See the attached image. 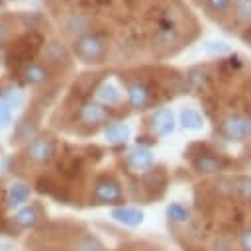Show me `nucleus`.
Listing matches in <instances>:
<instances>
[{
  "label": "nucleus",
  "mask_w": 251,
  "mask_h": 251,
  "mask_svg": "<svg viewBox=\"0 0 251 251\" xmlns=\"http://www.w3.org/2000/svg\"><path fill=\"white\" fill-rule=\"evenodd\" d=\"M110 218L127 227H137L143 224V212L135 206H116V208H112Z\"/></svg>",
  "instance_id": "nucleus-9"
},
{
  "label": "nucleus",
  "mask_w": 251,
  "mask_h": 251,
  "mask_svg": "<svg viewBox=\"0 0 251 251\" xmlns=\"http://www.w3.org/2000/svg\"><path fill=\"white\" fill-rule=\"evenodd\" d=\"M78 120L84 124V126H100L108 120V110L100 104V102H84L78 110Z\"/></svg>",
  "instance_id": "nucleus-6"
},
{
  "label": "nucleus",
  "mask_w": 251,
  "mask_h": 251,
  "mask_svg": "<svg viewBox=\"0 0 251 251\" xmlns=\"http://www.w3.org/2000/svg\"><path fill=\"white\" fill-rule=\"evenodd\" d=\"M127 135H129V127H127L126 124H122V122L110 124V126L104 129V137L108 139V143H114V145L124 143V141L127 139Z\"/></svg>",
  "instance_id": "nucleus-19"
},
{
  "label": "nucleus",
  "mask_w": 251,
  "mask_h": 251,
  "mask_svg": "<svg viewBox=\"0 0 251 251\" xmlns=\"http://www.w3.org/2000/svg\"><path fill=\"white\" fill-rule=\"evenodd\" d=\"M153 100V94H151V88L145 84V82H131L127 86V102L133 110H145Z\"/></svg>",
  "instance_id": "nucleus-8"
},
{
  "label": "nucleus",
  "mask_w": 251,
  "mask_h": 251,
  "mask_svg": "<svg viewBox=\"0 0 251 251\" xmlns=\"http://www.w3.org/2000/svg\"><path fill=\"white\" fill-rule=\"evenodd\" d=\"M192 169L198 175H216L224 169V163L220 157L210 155V153H200L194 161H192Z\"/></svg>",
  "instance_id": "nucleus-13"
},
{
  "label": "nucleus",
  "mask_w": 251,
  "mask_h": 251,
  "mask_svg": "<svg viewBox=\"0 0 251 251\" xmlns=\"http://www.w3.org/2000/svg\"><path fill=\"white\" fill-rule=\"evenodd\" d=\"M25 155L35 165H47L55 157V141L49 135H35L25 147Z\"/></svg>",
  "instance_id": "nucleus-4"
},
{
  "label": "nucleus",
  "mask_w": 251,
  "mask_h": 251,
  "mask_svg": "<svg viewBox=\"0 0 251 251\" xmlns=\"http://www.w3.org/2000/svg\"><path fill=\"white\" fill-rule=\"evenodd\" d=\"M220 131L229 141H243L251 137V118L243 114H229L222 120Z\"/></svg>",
  "instance_id": "nucleus-3"
},
{
  "label": "nucleus",
  "mask_w": 251,
  "mask_h": 251,
  "mask_svg": "<svg viewBox=\"0 0 251 251\" xmlns=\"http://www.w3.org/2000/svg\"><path fill=\"white\" fill-rule=\"evenodd\" d=\"M29 196H31V188H29V184H25V182H14L12 186H10V190H8V196H6V202H8V206H22V204H25L27 200H29Z\"/></svg>",
  "instance_id": "nucleus-16"
},
{
  "label": "nucleus",
  "mask_w": 251,
  "mask_h": 251,
  "mask_svg": "<svg viewBox=\"0 0 251 251\" xmlns=\"http://www.w3.org/2000/svg\"><path fill=\"white\" fill-rule=\"evenodd\" d=\"M178 118H180V126L186 129H202L204 127V118L196 108H182Z\"/></svg>",
  "instance_id": "nucleus-18"
},
{
  "label": "nucleus",
  "mask_w": 251,
  "mask_h": 251,
  "mask_svg": "<svg viewBox=\"0 0 251 251\" xmlns=\"http://www.w3.org/2000/svg\"><path fill=\"white\" fill-rule=\"evenodd\" d=\"M96 96H98V100L104 102V104H116V102L120 100V92H118V88H116L112 82L100 84V86L96 88Z\"/></svg>",
  "instance_id": "nucleus-22"
},
{
  "label": "nucleus",
  "mask_w": 251,
  "mask_h": 251,
  "mask_svg": "<svg viewBox=\"0 0 251 251\" xmlns=\"http://www.w3.org/2000/svg\"><path fill=\"white\" fill-rule=\"evenodd\" d=\"M12 249H14V241L0 235V251H12Z\"/></svg>",
  "instance_id": "nucleus-28"
},
{
  "label": "nucleus",
  "mask_w": 251,
  "mask_h": 251,
  "mask_svg": "<svg viewBox=\"0 0 251 251\" xmlns=\"http://www.w3.org/2000/svg\"><path fill=\"white\" fill-rule=\"evenodd\" d=\"M71 251H106V247L94 233L78 231L71 241Z\"/></svg>",
  "instance_id": "nucleus-12"
},
{
  "label": "nucleus",
  "mask_w": 251,
  "mask_h": 251,
  "mask_svg": "<svg viewBox=\"0 0 251 251\" xmlns=\"http://www.w3.org/2000/svg\"><path fill=\"white\" fill-rule=\"evenodd\" d=\"M206 51L212 53V55H224V53L229 51V47L224 41H210V43H206Z\"/></svg>",
  "instance_id": "nucleus-26"
},
{
  "label": "nucleus",
  "mask_w": 251,
  "mask_h": 251,
  "mask_svg": "<svg viewBox=\"0 0 251 251\" xmlns=\"http://www.w3.org/2000/svg\"><path fill=\"white\" fill-rule=\"evenodd\" d=\"M90 25H92V20L88 16H84V14H71L67 18V22H65V31L71 33V35L82 37V35L90 33Z\"/></svg>",
  "instance_id": "nucleus-15"
},
{
  "label": "nucleus",
  "mask_w": 251,
  "mask_h": 251,
  "mask_svg": "<svg viewBox=\"0 0 251 251\" xmlns=\"http://www.w3.org/2000/svg\"><path fill=\"white\" fill-rule=\"evenodd\" d=\"M4 33H6V27H4V24L0 22V41L4 39Z\"/></svg>",
  "instance_id": "nucleus-29"
},
{
  "label": "nucleus",
  "mask_w": 251,
  "mask_h": 251,
  "mask_svg": "<svg viewBox=\"0 0 251 251\" xmlns=\"http://www.w3.org/2000/svg\"><path fill=\"white\" fill-rule=\"evenodd\" d=\"M237 249L239 251H251V226L239 229V233H237Z\"/></svg>",
  "instance_id": "nucleus-25"
},
{
  "label": "nucleus",
  "mask_w": 251,
  "mask_h": 251,
  "mask_svg": "<svg viewBox=\"0 0 251 251\" xmlns=\"http://www.w3.org/2000/svg\"><path fill=\"white\" fill-rule=\"evenodd\" d=\"M204 6L212 14H224L231 8V0H204Z\"/></svg>",
  "instance_id": "nucleus-24"
},
{
  "label": "nucleus",
  "mask_w": 251,
  "mask_h": 251,
  "mask_svg": "<svg viewBox=\"0 0 251 251\" xmlns=\"http://www.w3.org/2000/svg\"><path fill=\"white\" fill-rule=\"evenodd\" d=\"M175 114L167 108H161L151 116V129L157 135H171L175 131Z\"/></svg>",
  "instance_id": "nucleus-11"
},
{
  "label": "nucleus",
  "mask_w": 251,
  "mask_h": 251,
  "mask_svg": "<svg viewBox=\"0 0 251 251\" xmlns=\"http://www.w3.org/2000/svg\"><path fill=\"white\" fill-rule=\"evenodd\" d=\"M43 55H45L47 65H51V67H57V69H69L71 67V55H69L67 47L59 41H49L43 49Z\"/></svg>",
  "instance_id": "nucleus-7"
},
{
  "label": "nucleus",
  "mask_w": 251,
  "mask_h": 251,
  "mask_svg": "<svg viewBox=\"0 0 251 251\" xmlns=\"http://www.w3.org/2000/svg\"><path fill=\"white\" fill-rule=\"evenodd\" d=\"M231 194H235L243 202H251V176L243 175L231 180Z\"/></svg>",
  "instance_id": "nucleus-20"
},
{
  "label": "nucleus",
  "mask_w": 251,
  "mask_h": 251,
  "mask_svg": "<svg viewBox=\"0 0 251 251\" xmlns=\"http://www.w3.org/2000/svg\"><path fill=\"white\" fill-rule=\"evenodd\" d=\"M22 76L29 84H43L51 78V71L43 63H27L25 67H22Z\"/></svg>",
  "instance_id": "nucleus-14"
},
{
  "label": "nucleus",
  "mask_w": 251,
  "mask_h": 251,
  "mask_svg": "<svg viewBox=\"0 0 251 251\" xmlns=\"http://www.w3.org/2000/svg\"><path fill=\"white\" fill-rule=\"evenodd\" d=\"M39 222V210L37 206H24L14 214V224L18 227H33Z\"/></svg>",
  "instance_id": "nucleus-17"
},
{
  "label": "nucleus",
  "mask_w": 251,
  "mask_h": 251,
  "mask_svg": "<svg viewBox=\"0 0 251 251\" xmlns=\"http://www.w3.org/2000/svg\"><path fill=\"white\" fill-rule=\"evenodd\" d=\"M165 214H167L169 222H173V224H184V222H188V216H190V212L178 202H171L167 206Z\"/></svg>",
  "instance_id": "nucleus-21"
},
{
  "label": "nucleus",
  "mask_w": 251,
  "mask_h": 251,
  "mask_svg": "<svg viewBox=\"0 0 251 251\" xmlns=\"http://www.w3.org/2000/svg\"><path fill=\"white\" fill-rule=\"evenodd\" d=\"M41 45H43V35H41L39 31L29 29V31H25L24 35H20L16 41H12V45L8 47L6 59H8L10 65L14 63V65L25 67V65L35 57V53L39 51Z\"/></svg>",
  "instance_id": "nucleus-1"
},
{
  "label": "nucleus",
  "mask_w": 251,
  "mask_h": 251,
  "mask_svg": "<svg viewBox=\"0 0 251 251\" xmlns=\"http://www.w3.org/2000/svg\"><path fill=\"white\" fill-rule=\"evenodd\" d=\"M24 100H25V96H24V92L20 90V88H10V90H6L4 94H2V102L12 110V108H20L22 104H24Z\"/></svg>",
  "instance_id": "nucleus-23"
},
{
  "label": "nucleus",
  "mask_w": 251,
  "mask_h": 251,
  "mask_svg": "<svg viewBox=\"0 0 251 251\" xmlns=\"http://www.w3.org/2000/svg\"><path fill=\"white\" fill-rule=\"evenodd\" d=\"M12 124V112L10 108L0 100V127H8Z\"/></svg>",
  "instance_id": "nucleus-27"
},
{
  "label": "nucleus",
  "mask_w": 251,
  "mask_h": 251,
  "mask_svg": "<svg viewBox=\"0 0 251 251\" xmlns=\"http://www.w3.org/2000/svg\"><path fill=\"white\" fill-rule=\"evenodd\" d=\"M92 200L96 204H116L122 200V186L112 176H102L96 180L92 190Z\"/></svg>",
  "instance_id": "nucleus-5"
},
{
  "label": "nucleus",
  "mask_w": 251,
  "mask_h": 251,
  "mask_svg": "<svg viewBox=\"0 0 251 251\" xmlns=\"http://www.w3.org/2000/svg\"><path fill=\"white\" fill-rule=\"evenodd\" d=\"M126 163L133 171H145V169H149L153 165V153H151V149H147L143 145H135V147H131L127 151Z\"/></svg>",
  "instance_id": "nucleus-10"
},
{
  "label": "nucleus",
  "mask_w": 251,
  "mask_h": 251,
  "mask_svg": "<svg viewBox=\"0 0 251 251\" xmlns=\"http://www.w3.org/2000/svg\"><path fill=\"white\" fill-rule=\"evenodd\" d=\"M73 51L84 63H102L108 51V43L100 33H86L75 39Z\"/></svg>",
  "instance_id": "nucleus-2"
}]
</instances>
